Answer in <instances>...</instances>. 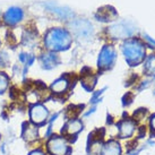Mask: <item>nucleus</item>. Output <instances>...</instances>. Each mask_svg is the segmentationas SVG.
I'll return each mask as SVG.
<instances>
[{
    "label": "nucleus",
    "mask_w": 155,
    "mask_h": 155,
    "mask_svg": "<svg viewBox=\"0 0 155 155\" xmlns=\"http://www.w3.org/2000/svg\"><path fill=\"white\" fill-rule=\"evenodd\" d=\"M44 42L48 49L53 51H60V50L67 49L70 45L71 38L67 31L61 30V28H53L48 32Z\"/></svg>",
    "instance_id": "1"
},
{
    "label": "nucleus",
    "mask_w": 155,
    "mask_h": 155,
    "mask_svg": "<svg viewBox=\"0 0 155 155\" xmlns=\"http://www.w3.org/2000/svg\"><path fill=\"white\" fill-rule=\"evenodd\" d=\"M47 151L50 155H67L69 152L68 140L64 136L52 135L47 142Z\"/></svg>",
    "instance_id": "2"
},
{
    "label": "nucleus",
    "mask_w": 155,
    "mask_h": 155,
    "mask_svg": "<svg viewBox=\"0 0 155 155\" xmlns=\"http://www.w3.org/2000/svg\"><path fill=\"white\" fill-rule=\"evenodd\" d=\"M50 112L44 104L35 103L30 108V122L35 126H41L48 122Z\"/></svg>",
    "instance_id": "3"
},
{
    "label": "nucleus",
    "mask_w": 155,
    "mask_h": 155,
    "mask_svg": "<svg viewBox=\"0 0 155 155\" xmlns=\"http://www.w3.org/2000/svg\"><path fill=\"white\" fill-rule=\"evenodd\" d=\"M124 53L130 62H138L144 57V48L136 41H129L124 47Z\"/></svg>",
    "instance_id": "4"
},
{
    "label": "nucleus",
    "mask_w": 155,
    "mask_h": 155,
    "mask_svg": "<svg viewBox=\"0 0 155 155\" xmlns=\"http://www.w3.org/2000/svg\"><path fill=\"white\" fill-rule=\"evenodd\" d=\"M40 133L38 126L33 125L31 122H25L23 125L22 137L26 143H34L39 139Z\"/></svg>",
    "instance_id": "5"
},
{
    "label": "nucleus",
    "mask_w": 155,
    "mask_h": 155,
    "mask_svg": "<svg viewBox=\"0 0 155 155\" xmlns=\"http://www.w3.org/2000/svg\"><path fill=\"white\" fill-rule=\"evenodd\" d=\"M83 129V122L79 119L73 118V119H69L66 125L62 128V134L66 137H73L76 136L78 133H81Z\"/></svg>",
    "instance_id": "6"
},
{
    "label": "nucleus",
    "mask_w": 155,
    "mask_h": 155,
    "mask_svg": "<svg viewBox=\"0 0 155 155\" xmlns=\"http://www.w3.org/2000/svg\"><path fill=\"white\" fill-rule=\"evenodd\" d=\"M114 58H116L114 50L110 45H107L101 51V54H100L99 58V66L101 68H109L113 64Z\"/></svg>",
    "instance_id": "7"
},
{
    "label": "nucleus",
    "mask_w": 155,
    "mask_h": 155,
    "mask_svg": "<svg viewBox=\"0 0 155 155\" xmlns=\"http://www.w3.org/2000/svg\"><path fill=\"white\" fill-rule=\"evenodd\" d=\"M118 128H119V136L121 138H127V137H130L134 134L135 125H134L133 121L124 120L118 125Z\"/></svg>",
    "instance_id": "8"
},
{
    "label": "nucleus",
    "mask_w": 155,
    "mask_h": 155,
    "mask_svg": "<svg viewBox=\"0 0 155 155\" xmlns=\"http://www.w3.org/2000/svg\"><path fill=\"white\" fill-rule=\"evenodd\" d=\"M102 155H121L120 144L116 140H109L102 147Z\"/></svg>",
    "instance_id": "9"
},
{
    "label": "nucleus",
    "mask_w": 155,
    "mask_h": 155,
    "mask_svg": "<svg viewBox=\"0 0 155 155\" xmlns=\"http://www.w3.org/2000/svg\"><path fill=\"white\" fill-rule=\"evenodd\" d=\"M23 17V13L21 9L18 8H12L9 9L8 12L5 15V22L7 24H10V25H14L18 23Z\"/></svg>",
    "instance_id": "10"
},
{
    "label": "nucleus",
    "mask_w": 155,
    "mask_h": 155,
    "mask_svg": "<svg viewBox=\"0 0 155 155\" xmlns=\"http://www.w3.org/2000/svg\"><path fill=\"white\" fill-rule=\"evenodd\" d=\"M68 85H69L68 81H67L66 78L61 77V78H59V79H57L56 82L52 83L51 92L54 93V94H62V93H65L66 91H67Z\"/></svg>",
    "instance_id": "11"
},
{
    "label": "nucleus",
    "mask_w": 155,
    "mask_h": 155,
    "mask_svg": "<svg viewBox=\"0 0 155 155\" xmlns=\"http://www.w3.org/2000/svg\"><path fill=\"white\" fill-rule=\"evenodd\" d=\"M57 62H58V59H57L56 54H53V53H47L41 57V64L47 69L53 68L57 65Z\"/></svg>",
    "instance_id": "12"
},
{
    "label": "nucleus",
    "mask_w": 155,
    "mask_h": 155,
    "mask_svg": "<svg viewBox=\"0 0 155 155\" xmlns=\"http://www.w3.org/2000/svg\"><path fill=\"white\" fill-rule=\"evenodd\" d=\"M8 77L4 73H0V94H2L8 87Z\"/></svg>",
    "instance_id": "13"
},
{
    "label": "nucleus",
    "mask_w": 155,
    "mask_h": 155,
    "mask_svg": "<svg viewBox=\"0 0 155 155\" xmlns=\"http://www.w3.org/2000/svg\"><path fill=\"white\" fill-rule=\"evenodd\" d=\"M146 70L148 73L155 74V57H151L146 64Z\"/></svg>",
    "instance_id": "14"
},
{
    "label": "nucleus",
    "mask_w": 155,
    "mask_h": 155,
    "mask_svg": "<svg viewBox=\"0 0 155 155\" xmlns=\"http://www.w3.org/2000/svg\"><path fill=\"white\" fill-rule=\"evenodd\" d=\"M28 155H47L45 154V152L43 150H41V148H35L33 151H31L28 153Z\"/></svg>",
    "instance_id": "15"
},
{
    "label": "nucleus",
    "mask_w": 155,
    "mask_h": 155,
    "mask_svg": "<svg viewBox=\"0 0 155 155\" xmlns=\"http://www.w3.org/2000/svg\"><path fill=\"white\" fill-rule=\"evenodd\" d=\"M151 126H152V128L155 130V116L152 118V120H151Z\"/></svg>",
    "instance_id": "16"
}]
</instances>
